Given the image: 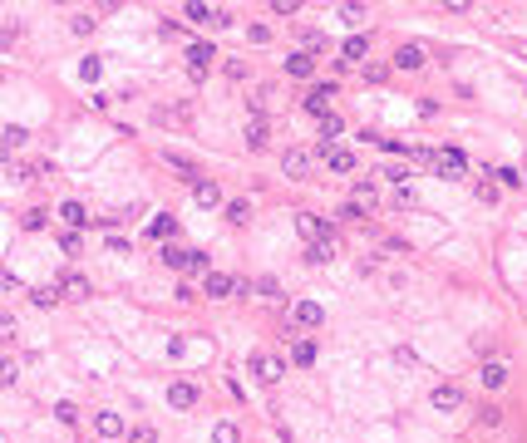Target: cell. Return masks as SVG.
I'll use <instances>...</instances> for the list:
<instances>
[{
    "instance_id": "e575fe53",
    "label": "cell",
    "mask_w": 527,
    "mask_h": 443,
    "mask_svg": "<svg viewBox=\"0 0 527 443\" xmlns=\"http://www.w3.org/2000/svg\"><path fill=\"white\" fill-rule=\"evenodd\" d=\"M493 178H498V188H513V192H518V188H527V178L518 173V168H498Z\"/></svg>"
},
{
    "instance_id": "cb8c5ba5",
    "label": "cell",
    "mask_w": 527,
    "mask_h": 443,
    "mask_svg": "<svg viewBox=\"0 0 527 443\" xmlns=\"http://www.w3.org/2000/svg\"><path fill=\"white\" fill-rule=\"evenodd\" d=\"M350 202H355V207H365V212H370V207H375V202H380V188H375V183H370V178H360V183H355V192H350Z\"/></svg>"
},
{
    "instance_id": "4dcf8cb0",
    "label": "cell",
    "mask_w": 527,
    "mask_h": 443,
    "mask_svg": "<svg viewBox=\"0 0 527 443\" xmlns=\"http://www.w3.org/2000/svg\"><path fill=\"white\" fill-rule=\"evenodd\" d=\"M227 222H232V226H246V222H251V202H242V197L227 202Z\"/></svg>"
},
{
    "instance_id": "5bb4252c",
    "label": "cell",
    "mask_w": 527,
    "mask_h": 443,
    "mask_svg": "<svg viewBox=\"0 0 527 443\" xmlns=\"http://www.w3.org/2000/svg\"><path fill=\"white\" fill-rule=\"evenodd\" d=\"M94 434H99L104 443H108V439H123V434H128V424H123L113 409H104V414H94Z\"/></svg>"
},
{
    "instance_id": "5b68a950",
    "label": "cell",
    "mask_w": 527,
    "mask_h": 443,
    "mask_svg": "<svg viewBox=\"0 0 527 443\" xmlns=\"http://www.w3.org/2000/svg\"><path fill=\"white\" fill-rule=\"evenodd\" d=\"M237 286H242V281L227 276V271H208V276H203V296H208V301H227V296H237Z\"/></svg>"
},
{
    "instance_id": "11a10c76",
    "label": "cell",
    "mask_w": 527,
    "mask_h": 443,
    "mask_svg": "<svg viewBox=\"0 0 527 443\" xmlns=\"http://www.w3.org/2000/svg\"><path fill=\"white\" fill-rule=\"evenodd\" d=\"M20 40V25H0V50H10Z\"/></svg>"
},
{
    "instance_id": "681fc988",
    "label": "cell",
    "mask_w": 527,
    "mask_h": 443,
    "mask_svg": "<svg viewBox=\"0 0 527 443\" xmlns=\"http://www.w3.org/2000/svg\"><path fill=\"white\" fill-rule=\"evenodd\" d=\"M246 74H251V69H246V64H242V59H227V79H232V84H242V79H246Z\"/></svg>"
},
{
    "instance_id": "ee69618b",
    "label": "cell",
    "mask_w": 527,
    "mask_h": 443,
    "mask_svg": "<svg viewBox=\"0 0 527 443\" xmlns=\"http://www.w3.org/2000/svg\"><path fill=\"white\" fill-rule=\"evenodd\" d=\"M123 439H128V443H158V429H148V424H138V429H128Z\"/></svg>"
},
{
    "instance_id": "c3c4849f",
    "label": "cell",
    "mask_w": 527,
    "mask_h": 443,
    "mask_svg": "<svg viewBox=\"0 0 527 443\" xmlns=\"http://www.w3.org/2000/svg\"><path fill=\"white\" fill-rule=\"evenodd\" d=\"M246 40H251V45H271V25H251Z\"/></svg>"
},
{
    "instance_id": "db71d44e",
    "label": "cell",
    "mask_w": 527,
    "mask_h": 443,
    "mask_svg": "<svg viewBox=\"0 0 527 443\" xmlns=\"http://www.w3.org/2000/svg\"><path fill=\"white\" fill-rule=\"evenodd\" d=\"M340 15H345V25H360L365 20V5H340Z\"/></svg>"
},
{
    "instance_id": "ffe728a7",
    "label": "cell",
    "mask_w": 527,
    "mask_h": 443,
    "mask_svg": "<svg viewBox=\"0 0 527 443\" xmlns=\"http://www.w3.org/2000/svg\"><path fill=\"white\" fill-rule=\"evenodd\" d=\"M242 138H246V148H251V153H261V148H266V138H271L266 118H246V133H242Z\"/></svg>"
},
{
    "instance_id": "f1b7e54d",
    "label": "cell",
    "mask_w": 527,
    "mask_h": 443,
    "mask_svg": "<svg viewBox=\"0 0 527 443\" xmlns=\"http://www.w3.org/2000/svg\"><path fill=\"white\" fill-rule=\"evenodd\" d=\"M473 197H478L483 207H493V202L503 197V188H498V183H488V178H478V183H473Z\"/></svg>"
},
{
    "instance_id": "603a6c76",
    "label": "cell",
    "mask_w": 527,
    "mask_h": 443,
    "mask_svg": "<svg viewBox=\"0 0 527 443\" xmlns=\"http://www.w3.org/2000/svg\"><path fill=\"white\" fill-rule=\"evenodd\" d=\"M340 133H345V118H340V113H325V118H320V148H335Z\"/></svg>"
},
{
    "instance_id": "52a82bcc",
    "label": "cell",
    "mask_w": 527,
    "mask_h": 443,
    "mask_svg": "<svg viewBox=\"0 0 527 443\" xmlns=\"http://www.w3.org/2000/svg\"><path fill=\"white\" fill-rule=\"evenodd\" d=\"M212 59H217V50H212L208 40H198V45H188V74H193V79H208Z\"/></svg>"
},
{
    "instance_id": "f35d334b",
    "label": "cell",
    "mask_w": 527,
    "mask_h": 443,
    "mask_svg": "<svg viewBox=\"0 0 527 443\" xmlns=\"http://www.w3.org/2000/svg\"><path fill=\"white\" fill-rule=\"evenodd\" d=\"M183 271H193V276H208L212 266H208V251H198V246H193V251H188V266H183Z\"/></svg>"
},
{
    "instance_id": "9a60e30c",
    "label": "cell",
    "mask_w": 527,
    "mask_h": 443,
    "mask_svg": "<svg viewBox=\"0 0 527 443\" xmlns=\"http://www.w3.org/2000/svg\"><path fill=\"white\" fill-rule=\"evenodd\" d=\"M508 374H513V369H508L503 359H483V369H478L483 389H503V384H508Z\"/></svg>"
},
{
    "instance_id": "f6af8a7d",
    "label": "cell",
    "mask_w": 527,
    "mask_h": 443,
    "mask_svg": "<svg viewBox=\"0 0 527 443\" xmlns=\"http://www.w3.org/2000/svg\"><path fill=\"white\" fill-rule=\"evenodd\" d=\"M0 138H5L10 148H25V138H30V133H25L20 123H10V128H0Z\"/></svg>"
},
{
    "instance_id": "8d00e7d4",
    "label": "cell",
    "mask_w": 527,
    "mask_h": 443,
    "mask_svg": "<svg viewBox=\"0 0 527 443\" xmlns=\"http://www.w3.org/2000/svg\"><path fill=\"white\" fill-rule=\"evenodd\" d=\"M256 296H261V301H281V281H276V276H261V281H256Z\"/></svg>"
},
{
    "instance_id": "f5cc1de1",
    "label": "cell",
    "mask_w": 527,
    "mask_h": 443,
    "mask_svg": "<svg viewBox=\"0 0 527 443\" xmlns=\"http://www.w3.org/2000/svg\"><path fill=\"white\" fill-rule=\"evenodd\" d=\"M20 379V364L15 359H0V384H15Z\"/></svg>"
},
{
    "instance_id": "8992f818",
    "label": "cell",
    "mask_w": 527,
    "mask_h": 443,
    "mask_svg": "<svg viewBox=\"0 0 527 443\" xmlns=\"http://www.w3.org/2000/svg\"><path fill=\"white\" fill-rule=\"evenodd\" d=\"M330 99H335V84H330V79H320V84L306 89V99H301V104H306V113L325 118V113H330Z\"/></svg>"
},
{
    "instance_id": "7bdbcfd3",
    "label": "cell",
    "mask_w": 527,
    "mask_h": 443,
    "mask_svg": "<svg viewBox=\"0 0 527 443\" xmlns=\"http://www.w3.org/2000/svg\"><path fill=\"white\" fill-rule=\"evenodd\" d=\"M25 231H40V226H45V222H50V212H45V207H30V212H25Z\"/></svg>"
},
{
    "instance_id": "60d3db41",
    "label": "cell",
    "mask_w": 527,
    "mask_h": 443,
    "mask_svg": "<svg viewBox=\"0 0 527 443\" xmlns=\"http://www.w3.org/2000/svg\"><path fill=\"white\" fill-rule=\"evenodd\" d=\"M325 50H330V45H325V35H320V30H306V54L316 59V54H325Z\"/></svg>"
},
{
    "instance_id": "6f0895ef",
    "label": "cell",
    "mask_w": 527,
    "mask_h": 443,
    "mask_svg": "<svg viewBox=\"0 0 527 443\" xmlns=\"http://www.w3.org/2000/svg\"><path fill=\"white\" fill-rule=\"evenodd\" d=\"M0 340H15V316H0Z\"/></svg>"
},
{
    "instance_id": "1f68e13d",
    "label": "cell",
    "mask_w": 527,
    "mask_h": 443,
    "mask_svg": "<svg viewBox=\"0 0 527 443\" xmlns=\"http://www.w3.org/2000/svg\"><path fill=\"white\" fill-rule=\"evenodd\" d=\"M212 443H242V429H237L232 419H222V424L212 429Z\"/></svg>"
},
{
    "instance_id": "d6a6232c",
    "label": "cell",
    "mask_w": 527,
    "mask_h": 443,
    "mask_svg": "<svg viewBox=\"0 0 527 443\" xmlns=\"http://www.w3.org/2000/svg\"><path fill=\"white\" fill-rule=\"evenodd\" d=\"M99 74H104V64H99V54H89V59H79V79H84V84H99Z\"/></svg>"
},
{
    "instance_id": "44dd1931",
    "label": "cell",
    "mask_w": 527,
    "mask_h": 443,
    "mask_svg": "<svg viewBox=\"0 0 527 443\" xmlns=\"http://www.w3.org/2000/svg\"><path fill=\"white\" fill-rule=\"evenodd\" d=\"M148 236H158V241H173V236H178V217H173V212H158V217L148 222Z\"/></svg>"
},
{
    "instance_id": "484cf974",
    "label": "cell",
    "mask_w": 527,
    "mask_h": 443,
    "mask_svg": "<svg viewBox=\"0 0 527 443\" xmlns=\"http://www.w3.org/2000/svg\"><path fill=\"white\" fill-rule=\"evenodd\" d=\"M183 15H188L193 25H212V20H217V10L203 5V0H188V5H183Z\"/></svg>"
},
{
    "instance_id": "6da1fadb",
    "label": "cell",
    "mask_w": 527,
    "mask_h": 443,
    "mask_svg": "<svg viewBox=\"0 0 527 443\" xmlns=\"http://www.w3.org/2000/svg\"><path fill=\"white\" fill-rule=\"evenodd\" d=\"M429 163H434V168H438V178H448V183L468 178V158H463L458 148H438V153H434Z\"/></svg>"
},
{
    "instance_id": "7402d4cb",
    "label": "cell",
    "mask_w": 527,
    "mask_h": 443,
    "mask_svg": "<svg viewBox=\"0 0 527 443\" xmlns=\"http://www.w3.org/2000/svg\"><path fill=\"white\" fill-rule=\"evenodd\" d=\"M193 197H198V207H217V202H222V188H217L212 178H198V183H193Z\"/></svg>"
},
{
    "instance_id": "836d02e7",
    "label": "cell",
    "mask_w": 527,
    "mask_h": 443,
    "mask_svg": "<svg viewBox=\"0 0 527 443\" xmlns=\"http://www.w3.org/2000/svg\"><path fill=\"white\" fill-rule=\"evenodd\" d=\"M158 261H163V266H173V271H183V266H188V251H183V246H173V241H168V246H163V256H158Z\"/></svg>"
},
{
    "instance_id": "d590c367",
    "label": "cell",
    "mask_w": 527,
    "mask_h": 443,
    "mask_svg": "<svg viewBox=\"0 0 527 443\" xmlns=\"http://www.w3.org/2000/svg\"><path fill=\"white\" fill-rule=\"evenodd\" d=\"M94 25H99L94 15H69V35H79V40H84V35H94Z\"/></svg>"
},
{
    "instance_id": "83f0119b",
    "label": "cell",
    "mask_w": 527,
    "mask_h": 443,
    "mask_svg": "<svg viewBox=\"0 0 527 443\" xmlns=\"http://www.w3.org/2000/svg\"><path fill=\"white\" fill-rule=\"evenodd\" d=\"M163 163H168V168H178L188 183H198V163H193V158H183V153H163Z\"/></svg>"
},
{
    "instance_id": "ab89813d",
    "label": "cell",
    "mask_w": 527,
    "mask_h": 443,
    "mask_svg": "<svg viewBox=\"0 0 527 443\" xmlns=\"http://www.w3.org/2000/svg\"><path fill=\"white\" fill-rule=\"evenodd\" d=\"M390 202H395L400 212H404V207H419V197H414V188H409V183H404V188H395V197H390Z\"/></svg>"
},
{
    "instance_id": "7a4b0ae2",
    "label": "cell",
    "mask_w": 527,
    "mask_h": 443,
    "mask_svg": "<svg viewBox=\"0 0 527 443\" xmlns=\"http://www.w3.org/2000/svg\"><path fill=\"white\" fill-rule=\"evenodd\" d=\"M246 364H251V374H256L261 384H276V379L286 374V359H281V355H271V350H256Z\"/></svg>"
},
{
    "instance_id": "91938a15",
    "label": "cell",
    "mask_w": 527,
    "mask_h": 443,
    "mask_svg": "<svg viewBox=\"0 0 527 443\" xmlns=\"http://www.w3.org/2000/svg\"><path fill=\"white\" fill-rule=\"evenodd\" d=\"M10 153H15V148H10V143L0 138V163H10Z\"/></svg>"
},
{
    "instance_id": "ba28073f",
    "label": "cell",
    "mask_w": 527,
    "mask_h": 443,
    "mask_svg": "<svg viewBox=\"0 0 527 443\" xmlns=\"http://www.w3.org/2000/svg\"><path fill=\"white\" fill-rule=\"evenodd\" d=\"M60 296H64V301H89L94 286H89L84 271H64V276H60Z\"/></svg>"
},
{
    "instance_id": "b9f144b4",
    "label": "cell",
    "mask_w": 527,
    "mask_h": 443,
    "mask_svg": "<svg viewBox=\"0 0 527 443\" xmlns=\"http://www.w3.org/2000/svg\"><path fill=\"white\" fill-rule=\"evenodd\" d=\"M193 113H188V104H178V109H158V123H188Z\"/></svg>"
},
{
    "instance_id": "4fadbf2b",
    "label": "cell",
    "mask_w": 527,
    "mask_h": 443,
    "mask_svg": "<svg viewBox=\"0 0 527 443\" xmlns=\"http://www.w3.org/2000/svg\"><path fill=\"white\" fill-rule=\"evenodd\" d=\"M281 173H286V178H306V173H311V153H306V148H286V153H281Z\"/></svg>"
},
{
    "instance_id": "ac0fdd59",
    "label": "cell",
    "mask_w": 527,
    "mask_h": 443,
    "mask_svg": "<svg viewBox=\"0 0 527 443\" xmlns=\"http://www.w3.org/2000/svg\"><path fill=\"white\" fill-rule=\"evenodd\" d=\"M286 74L291 79H316V59L306 50H296V54H286Z\"/></svg>"
},
{
    "instance_id": "d4e9b609",
    "label": "cell",
    "mask_w": 527,
    "mask_h": 443,
    "mask_svg": "<svg viewBox=\"0 0 527 443\" xmlns=\"http://www.w3.org/2000/svg\"><path fill=\"white\" fill-rule=\"evenodd\" d=\"M30 301H35L40 311H50V306H60V301H64V296H60V281H55V286H35V291H30Z\"/></svg>"
},
{
    "instance_id": "f546056e",
    "label": "cell",
    "mask_w": 527,
    "mask_h": 443,
    "mask_svg": "<svg viewBox=\"0 0 527 443\" xmlns=\"http://www.w3.org/2000/svg\"><path fill=\"white\" fill-rule=\"evenodd\" d=\"M291 359H296V364H316V340H306V335H301V340L291 345Z\"/></svg>"
},
{
    "instance_id": "816d5d0a",
    "label": "cell",
    "mask_w": 527,
    "mask_h": 443,
    "mask_svg": "<svg viewBox=\"0 0 527 443\" xmlns=\"http://www.w3.org/2000/svg\"><path fill=\"white\" fill-rule=\"evenodd\" d=\"M55 419H60V424H74V419H79V409L64 399V404H55Z\"/></svg>"
},
{
    "instance_id": "2e32d148",
    "label": "cell",
    "mask_w": 527,
    "mask_h": 443,
    "mask_svg": "<svg viewBox=\"0 0 527 443\" xmlns=\"http://www.w3.org/2000/svg\"><path fill=\"white\" fill-rule=\"evenodd\" d=\"M296 231H301V236H306V246H311V241H320L330 226H325V217H316V212H296Z\"/></svg>"
},
{
    "instance_id": "e0dca14e",
    "label": "cell",
    "mask_w": 527,
    "mask_h": 443,
    "mask_svg": "<svg viewBox=\"0 0 527 443\" xmlns=\"http://www.w3.org/2000/svg\"><path fill=\"white\" fill-rule=\"evenodd\" d=\"M60 222H64V231H79V226H89V212H84V202H60Z\"/></svg>"
},
{
    "instance_id": "7c38bea8",
    "label": "cell",
    "mask_w": 527,
    "mask_h": 443,
    "mask_svg": "<svg viewBox=\"0 0 527 443\" xmlns=\"http://www.w3.org/2000/svg\"><path fill=\"white\" fill-rule=\"evenodd\" d=\"M370 59V35H350L340 45V64H365Z\"/></svg>"
},
{
    "instance_id": "277c9868",
    "label": "cell",
    "mask_w": 527,
    "mask_h": 443,
    "mask_svg": "<svg viewBox=\"0 0 527 443\" xmlns=\"http://www.w3.org/2000/svg\"><path fill=\"white\" fill-rule=\"evenodd\" d=\"M291 326H296V330L325 326V306H320V301H296V306H291Z\"/></svg>"
},
{
    "instance_id": "9f6ffc18",
    "label": "cell",
    "mask_w": 527,
    "mask_h": 443,
    "mask_svg": "<svg viewBox=\"0 0 527 443\" xmlns=\"http://www.w3.org/2000/svg\"><path fill=\"white\" fill-rule=\"evenodd\" d=\"M296 10H301L296 0H271V15H296Z\"/></svg>"
},
{
    "instance_id": "3957f363",
    "label": "cell",
    "mask_w": 527,
    "mask_h": 443,
    "mask_svg": "<svg viewBox=\"0 0 527 443\" xmlns=\"http://www.w3.org/2000/svg\"><path fill=\"white\" fill-rule=\"evenodd\" d=\"M390 64H395L400 74H419L424 64H429V50L409 40V45H400V50H395V59H390Z\"/></svg>"
},
{
    "instance_id": "9c48e42d",
    "label": "cell",
    "mask_w": 527,
    "mask_h": 443,
    "mask_svg": "<svg viewBox=\"0 0 527 443\" xmlns=\"http://www.w3.org/2000/svg\"><path fill=\"white\" fill-rule=\"evenodd\" d=\"M198 399H203V389H198L193 379H173V384H168V404H173V409H198Z\"/></svg>"
},
{
    "instance_id": "8fae6325",
    "label": "cell",
    "mask_w": 527,
    "mask_h": 443,
    "mask_svg": "<svg viewBox=\"0 0 527 443\" xmlns=\"http://www.w3.org/2000/svg\"><path fill=\"white\" fill-rule=\"evenodd\" d=\"M335 251H340V241H335V231H325L320 241L306 246V266H330V261H335Z\"/></svg>"
},
{
    "instance_id": "7dc6e473",
    "label": "cell",
    "mask_w": 527,
    "mask_h": 443,
    "mask_svg": "<svg viewBox=\"0 0 527 443\" xmlns=\"http://www.w3.org/2000/svg\"><path fill=\"white\" fill-rule=\"evenodd\" d=\"M335 222H365V207H355V202H345V207L335 212Z\"/></svg>"
},
{
    "instance_id": "74e56055",
    "label": "cell",
    "mask_w": 527,
    "mask_h": 443,
    "mask_svg": "<svg viewBox=\"0 0 527 443\" xmlns=\"http://www.w3.org/2000/svg\"><path fill=\"white\" fill-rule=\"evenodd\" d=\"M478 424H483V429H498V424H503V409H498V404H478Z\"/></svg>"
},
{
    "instance_id": "d6986e66",
    "label": "cell",
    "mask_w": 527,
    "mask_h": 443,
    "mask_svg": "<svg viewBox=\"0 0 527 443\" xmlns=\"http://www.w3.org/2000/svg\"><path fill=\"white\" fill-rule=\"evenodd\" d=\"M320 158H325L330 173H355V153L350 148H320Z\"/></svg>"
},
{
    "instance_id": "4316f807",
    "label": "cell",
    "mask_w": 527,
    "mask_h": 443,
    "mask_svg": "<svg viewBox=\"0 0 527 443\" xmlns=\"http://www.w3.org/2000/svg\"><path fill=\"white\" fill-rule=\"evenodd\" d=\"M360 79H365V84H385V79H390V64H380V59H365V64H360Z\"/></svg>"
},
{
    "instance_id": "f907efd6",
    "label": "cell",
    "mask_w": 527,
    "mask_h": 443,
    "mask_svg": "<svg viewBox=\"0 0 527 443\" xmlns=\"http://www.w3.org/2000/svg\"><path fill=\"white\" fill-rule=\"evenodd\" d=\"M385 178H390L395 188H404V183H409V168H400V163H390V168H385Z\"/></svg>"
},
{
    "instance_id": "30bf717a",
    "label": "cell",
    "mask_w": 527,
    "mask_h": 443,
    "mask_svg": "<svg viewBox=\"0 0 527 443\" xmlns=\"http://www.w3.org/2000/svg\"><path fill=\"white\" fill-rule=\"evenodd\" d=\"M429 404H434L438 414H453V409H463V389H458V384H434V389H429Z\"/></svg>"
},
{
    "instance_id": "bcb514c9",
    "label": "cell",
    "mask_w": 527,
    "mask_h": 443,
    "mask_svg": "<svg viewBox=\"0 0 527 443\" xmlns=\"http://www.w3.org/2000/svg\"><path fill=\"white\" fill-rule=\"evenodd\" d=\"M79 246H84L79 231H60V251H64V256H79Z\"/></svg>"
},
{
    "instance_id": "680465c9",
    "label": "cell",
    "mask_w": 527,
    "mask_h": 443,
    "mask_svg": "<svg viewBox=\"0 0 527 443\" xmlns=\"http://www.w3.org/2000/svg\"><path fill=\"white\" fill-rule=\"evenodd\" d=\"M15 286H20V281H15L10 271H0V291H15Z\"/></svg>"
}]
</instances>
